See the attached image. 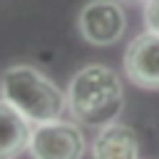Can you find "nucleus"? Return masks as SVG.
I'll list each match as a JSON object with an SVG mask.
<instances>
[{
	"label": "nucleus",
	"instance_id": "1",
	"mask_svg": "<svg viewBox=\"0 0 159 159\" xmlns=\"http://www.w3.org/2000/svg\"><path fill=\"white\" fill-rule=\"evenodd\" d=\"M122 82L119 75L104 65L82 67L67 87V107L80 124L104 127L122 112Z\"/></svg>",
	"mask_w": 159,
	"mask_h": 159
},
{
	"label": "nucleus",
	"instance_id": "2",
	"mask_svg": "<svg viewBox=\"0 0 159 159\" xmlns=\"http://www.w3.org/2000/svg\"><path fill=\"white\" fill-rule=\"evenodd\" d=\"M0 97L35 124L60 119L67 109V94L32 65H12L2 72Z\"/></svg>",
	"mask_w": 159,
	"mask_h": 159
},
{
	"label": "nucleus",
	"instance_id": "3",
	"mask_svg": "<svg viewBox=\"0 0 159 159\" xmlns=\"http://www.w3.org/2000/svg\"><path fill=\"white\" fill-rule=\"evenodd\" d=\"M84 134L75 122L52 119L32 129L30 154L32 159H82L84 157Z\"/></svg>",
	"mask_w": 159,
	"mask_h": 159
},
{
	"label": "nucleus",
	"instance_id": "4",
	"mask_svg": "<svg viewBox=\"0 0 159 159\" xmlns=\"http://www.w3.org/2000/svg\"><path fill=\"white\" fill-rule=\"evenodd\" d=\"M80 35L89 45H114L124 35L127 17L117 0H89L80 12Z\"/></svg>",
	"mask_w": 159,
	"mask_h": 159
},
{
	"label": "nucleus",
	"instance_id": "5",
	"mask_svg": "<svg viewBox=\"0 0 159 159\" xmlns=\"http://www.w3.org/2000/svg\"><path fill=\"white\" fill-rule=\"evenodd\" d=\"M127 77L144 89H159V35L147 30L137 35L124 52Z\"/></svg>",
	"mask_w": 159,
	"mask_h": 159
},
{
	"label": "nucleus",
	"instance_id": "6",
	"mask_svg": "<svg viewBox=\"0 0 159 159\" xmlns=\"http://www.w3.org/2000/svg\"><path fill=\"white\" fill-rule=\"evenodd\" d=\"M94 159H139V139L132 127L109 122L104 124L92 142Z\"/></svg>",
	"mask_w": 159,
	"mask_h": 159
},
{
	"label": "nucleus",
	"instance_id": "7",
	"mask_svg": "<svg viewBox=\"0 0 159 159\" xmlns=\"http://www.w3.org/2000/svg\"><path fill=\"white\" fill-rule=\"evenodd\" d=\"M32 129L30 119L20 114L12 104L0 99V159H17L30 149Z\"/></svg>",
	"mask_w": 159,
	"mask_h": 159
},
{
	"label": "nucleus",
	"instance_id": "8",
	"mask_svg": "<svg viewBox=\"0 0 159 159\" xmlns=\"http://www.w3.org/2000/svg\"><path fill=\"white\" fill-rule=\"evenodd\" d=\"M144 25H147V30L159 35V0L144 2Z\"/></svg>",
	"mask_w": 159,
	"mask_h": 159
},
{
	"label": "nucleus",
	"instance_id": "9",
	"mask_svg": "<svg viewBox=\"0 0 159 159\" xmlns=\"http://www.w3.org/2000/svg\"><path fill=\"white\" fill-rule=\"evenodd\" d=\"M124 2H149V0H124Z\"/></svg>",
	"mask_w": 159,
	"mask_h": 159
}]
</instances>
